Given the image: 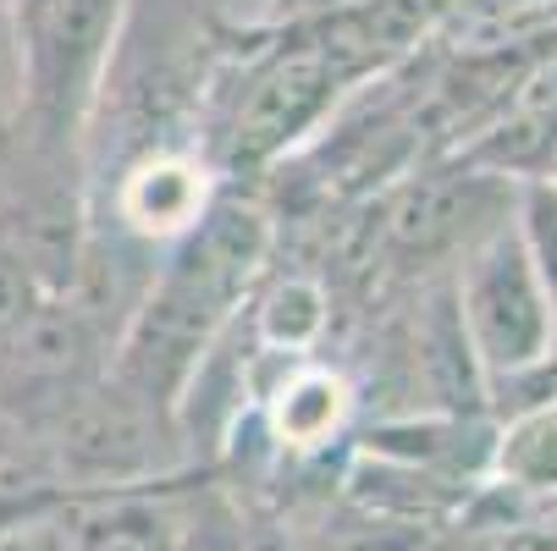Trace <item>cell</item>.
Instances as JSON below:
<instances>
[{
    "mask_svg": "<svg viewBox=\"0 0 557 551\" xmlns=\"http://www.w3.org/2000/svg\"><path fill=\"white\" fill-rule=\"evenodd\" d=\"M28 55V127L12 154L66 166L106 89L127 0H12Z\"/></svg>",
    "mask_w": 557,
    "mask_h": 551,
    "instance_id": "1",
    "label": "cell"
},
{
    "mask_svg": "<svg viewBox=\"0 0 557 551\" xmlns=\"http://www.w3.org/2000/svg\"><path fill=\"white\" fill-rule=\"evenodd\" d=\"M453 292H458L469 348L486 370V386L552 370L557 309H552V292L541 281V265L524 243L519 221L492 226L486 238L453 265Z\"/></svg>",
    "mask_w": 557,
    "mask_h": 551,
    "instance_id": "2",
    "label": "cell"
},
{
    "mask_svg": "<svg viewBox=\"0 0 557 551\" xmlns=\"http://www.w3.org/2000/svg\"><path fill=\"white\" fill-rule=\"evenodd\" d=\"M364 77L314 34L298 23L249 77L237 95V116L226 133V172L232 177H255L271 172L282 154H293L304 138L326 127V116L343 105L348 89H359Z\"/></svg>",
    "mask_w": 557,
    "mask_h": 551,
    "instance_id": "3",
    "label": "cell"
},
{
    "mask_svg": "<svg viewBox=\"0 0 557 551\" xmlns=\"http://www.w3.org/2000/svg\"><path fill=\"white\" fill-rule=\"evenodd\" d=\"M39 436L55 458L61 486L77 497L154 486L183 468V425L144 409L111 375L77 391Z\"/></svg>",
    "mask_w": 557,
    "mask_h": 551,
    "instance_id": "4",
    "label": "cell"
},
{
    "mask_svg": "<svg viewBox=\"0 0 557 551\" xmlns=\"http://www.w3.org/2000/svg\"><path fill=\"white\" fill-rule=\"evenodd\" d=\"M116 337L72 292H45L0 337V419L45 430L77 391L111 375Z\"/></svg>",
    "mask_w": 557,
    "mask_h": 551,
    "instance_id": "5",
    "label": "cell"
},
{
    "mask_svg": "<svg viewBox=\"0 0 557 551\" xmlns=\"http://www.w3.org/2000/svg\"><path fill=\"white\" fill-rule=\"evenodd\" d=\"M215 193H221V177H215V166L205 161V154L149 149L122 172V183L111 193V210H116V226L133 243L172 249L183 231L199 226V215L215 204Z\"/></svg>",
    "mask_w": 557,
    "mask_h": 551,
    "instance_id": "6",
    "label": "cell"
},
{
    "mask_svg": "<svg viewBox=\"0 0 557 551\" xmlns=\"http://www.w3.org/2000/svg\"><path fill=\"white\" fill-rule=\"evenodd\" d=\"M183 475L154 486L77 497L72 508V551H172L177 513H183Z\"/></svg>",
    "mask_w": 557,
    "mask_h": 551,
    "instance_id": "7",
    "label": "cell"
},
{
    "mask_svg": "<svg viewBox=\"0 0 557 551\" xmlns=\"http://www.w3.org/2000/svg\"><path fill=\"white\" fill-rule=\"evenodd\" d=\"M348 414H354V386H348L343 370H326V364L287 370V380L276 386V398H271L276 441L287 452H298V458L326 452L348 430Z\"/></svg>",
    "mask_w": 557,
    "mask_h": 551,
    "instance_id": "8",
    "label": "cell"
},
{
    "mask_svg": "<svg viewBox=\"0 0 557 551\" xmlns=\"http://www.w3.org/2000/svg\"><path fill=\"white\" fill-rule=\"evenodd\" d=\"M492 468L513 491H557V403L524 409L492 447Z\"/></svg>",
    "mask_w": 557,
    "mask_h": 551,
    "instance_id": "9",
    "label": "cell"
},
{
    "mask_svg": "<svg viewBox=\"0 0 557 551\" xmlns=\"http://www.w3.org/2000/svg\"><path fill=\"white\" fill-rule=\"evenodd\" d=\"M172 551H249L244 513L232 508V497L215 475H188Z\"/></svg>",
    "mask_w": 557,
    "mask_h": 551,
    "instance_id": "10",
    "label": "cell"
},
{
    "mask_svg": "<svg viewBox=\"0 0 557 551\" xmlns=\"http://www.w3.org/2000/svg\"><path fill=\"white\" fill-rule=\"evenodd\" d=\"M326 331V287L314 276H282L260 298V337L276 353H304Z\"/></svg>",
    "mask_w": 557,
    "mask_h": 551,
    "instance_id": "11",
    "label": "cell"
},
{
    "mask_svg": "<svg viewBox=\"0 0 557 551\" xmlns=\"http://www.w3.org/2000/svg\"><path fill=\"white\" fill-rule=\"evenodd\" d=\"M23 127H28V55H23L17 7L0 0V161L23 143Z\"/></svg>",
    "mask_w": 557,
    "mask_h": 551,
    "instance_id": "12",
    "label": "cell"
},
{
    "mask_svg": "<svg viewBox=\"0 0 557 551\" xmlns=\"http://www.w3.org/2000/svg\"><path fill=\"white\" fill-rule=\"evenodd\" d=\"M45 298V287H39V276H34V265L12 249V238L0 231V337H7L23 314L34 309Z\"/></svg>",
    "mask_w": 557,
    "mask_h": 551,
    "instance_id": "13",
    "label": "cell"
},
{
    "mask_svg": "<svg viewBox=\"0 0 557 551\" xmlns=\"http://www.w3.org/2000/svg\"><path fill=\"white\" fill-rule=\"evenodd\" d=\"M55 502H72V491H7L0 486V535L17 529L34 513H45V508H55Z\"/></svg>",
    "mask_w": 557,
    "mask_h": 551,
    "instance_id": "14",
    "label": "cell"
}]
</instances>
